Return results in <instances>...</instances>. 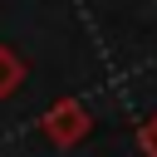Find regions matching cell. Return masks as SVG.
Returning a JSON list of instances; mask_svg holds the SVG:
<instances>
[{
  "mask_svg": "<svg viewBox=\"0 0 157 157\" xmlns=\"http://www.w3.org/2000/svg\"><path fill=\"white\" fill-rule=\"evenodd\" d=\"M137 147H142V157H157V113L137 128Z\"/></svg>",
  "mask_w": 157,
  "mask_h": 157,
  "instance_id": "cell-3",
  "label": "cell"
},
{
  "mask_svg": "<svg viewBox=\"0 0 157 157\" xmlns=\"http://www.w3.org/2000/svg\"><path fill=\"white\" fill-rule=\"evenodd\" d=\"M44 137L54 142V147H74V142H83L88 137V128H93V113L78 103V98H59V103H49L44 108Z\"/></svg>",
  "mask_w": 157,
  "mask_h": 157,
  "instance_id": "cell-1",
  "label": "cell"
},
{
  "mask_svg": "<svg viewBox=\"0 0 157 157\" xmlns=\"http://www.w3.org/2000/svg\"><path fill=\"white\" fill-rule=\"evenodd\" d=\"M29 78V69H25V59L10 49V44H0V98H10V93H20V83Z\"/></svg>",
  "mask_w": 157,
  "mask_h": 157,
  "instance_id": "cell-2",
  "label": "cell"
}]
</instances>
